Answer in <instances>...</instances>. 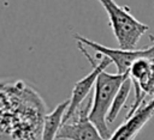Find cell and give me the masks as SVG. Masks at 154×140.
I'll return each mask as SVG.
<instances>
[{
	"instance_id": "obj_1",
	"label": "cell",
	"mask_w": 154,
	"mask_h": 140,
	"mask_svg": "<svg viewBox=\"0 0 154 140\" xmlns=\"http://www.w3.org/2000/svg\"><path fill=\"white\" fill-rule=\"evenodd\" d=\"M47 106L23 80H0V140H41Z\"/></svg>"
},
{
	"instance_id": "obj_2",
	"label": "cell",
	"mask_w": 154,
	"mask_h": 140,
	"mask_svg": "<svg viewBox=\"0 0 154 140\" xmlns=\"http://www.w3.org/2000/svg\"><path fill=\"white\" fill-rule=\"evenodd\" d=\"M128 75L129 73L111 74L106 71H102L97 75V79L95 81L94 96L91 98V106L89 111V120L96 127L101 136L106 140H108L112 135L107 126L106 117L119 86Z\"/></svg>"
},
{
	"instance_id": "obj_3",
	"label": "cell",
	"mask_w": 154,
	"mask_h": 140,
	"mask_svg": "<svg viewBox=\"0 0 154 140\" xmlns=\"http://www.w3.org/2000/svg\"><path fill=\"white\" fill-rule=\"evenodd\" d=\"M108 14L109 25L120 49L135 50L141 37L149 30L147 24L132 17L126 7L116 4L114 0H97Z\"/></svg>"
},
{
	"instance_id": "obj_4",
	"label": "cell",
	"mask_w": 154,
	"mask_h": 140,
	"mask_svg": "<svg viewBox=\"0 0 154 140\" xmlns=\"http://www.w3.org/2000/svg\"><path fill=\"white\" fill-rule=\"evenodd\" d=\"M78 44V49L83 53V55L89 60L91 67H93V71L85 75L84 78H82L81 80H78L73 89H72V93H71V98H70V104L67 106V110L65 111V115H64V118H63V123L67 122L75 114L76 111L78 110V108L82 105V103L84 102V99L89 96L90 93V90L91 87L95 85V81L97 79V75L102 72V71H106V68L112 63V61L106 57V56H102L101 60L99 61V63L90 56V54L83 48V44L82 43H77Z\"/></svg>"
},
{
	"instance_id": "obj_5",
	"label": "cell",
	"mask_w": 154,
	"mask_h": 140,
	"mask_svg": "<svg viewBox=\"0 0 154 140\" xmlns=\"http://www.w3.org/2000/svg\"><path fill=\"white\" fill-rule=\"evenodd\" d=\"M91 98L87 103H82L76 114L65 123L61 124L57 139L61 140H106L101 136L96 127L89 120Z\"/></svg>"
},
{
	"instance_id": "obj_6",
	"label": "cell",
	"mask_w": 154,
	"mask_h": 140,
	"mask_svg": "<svg viewBox=\"0 0 154 140\" xmlns=\"http://www.w3.org/2000/svg\"><path fill=\"white\" fill-rule=\"evenodd\" d=\"M73 38L78 42L82 43L87 47L93 48L95 51H97L99 54H101L102 56L108 57L112 63L116 65L117 71L119 74H126L129 73V69L132 65V62L140 57H148V56H153L154 55V43L152 47L147 48V49H135V50H125V49H113V48H108L105 47L100 43H96L87 37H83L78 34H76L73 36Z\"/></svg>"
},
{
	"instance_id": "obj_7",
	"label": "cell",
	"mask_w": 154,
	"mask_h": 140,
	"mask_svg": "<svg viewBox=\"0 0 154 140\" xmlns=\"http://www.w3.org/2000/svg\"><path fill=\"white\" fill-rule=\"evenodd\" d=\"M154 115V97L144 104V102L140 105V108L116 129V132L111 135L108 140H134L136 135L140 133L142 127L152 118Z\"/></svg>"
},
{
	"instance_id": "obj_8",
	"label": "cell",
	"mask_w": 154,
	"mask_h": 140,
	"mask_svg": "<svg viewBox=\"0 0 154 140\" xmlns=\"http://www.w3.org/2000/svg\"><path fill=\"white\" fill-rule=\"evenodd\" d=\"M70 104V99H66L59 103L51 112H47L43 118L41 140H55L58 132L63 124V118L67 106Z\"/></svg>"
},
{
	"instance_id": "obj_9",
	"label": "cell",
	"mask_w": 154,
	"mask_h": 140,
	"mask_svg": "<svg viewBox=\"0 0 154 140\" xmlns=\"http://www.w3.org/2000/svg\"><path fill=\"white\" fill-rule=\"evenodd\" d=\"M131 87H132V81L130 79V77L128 75L124 81L122 83V85L119 86L114 98H113V102L111 104V108L108 110V114H107V117H106V121L108 123H113L119 114V111L123 109L128 97H129V93L131 91Z\"/></svg>"
},
{
	"instance_id": "obj_10",
	"label": "cell",
	"mask_w": 154,
	"mask_h": 140,
	"mask_svg": "<svg viewBox=\"0 0 154 140\" xmlns=\"http://www.w3.org/2000/svg\"><path fill=\"white\" fill-rule=\"evenodd\" d=\"M149 39H150V41L154 43V36H153V35H149Z\"/></svg>"
}]
</instances>
